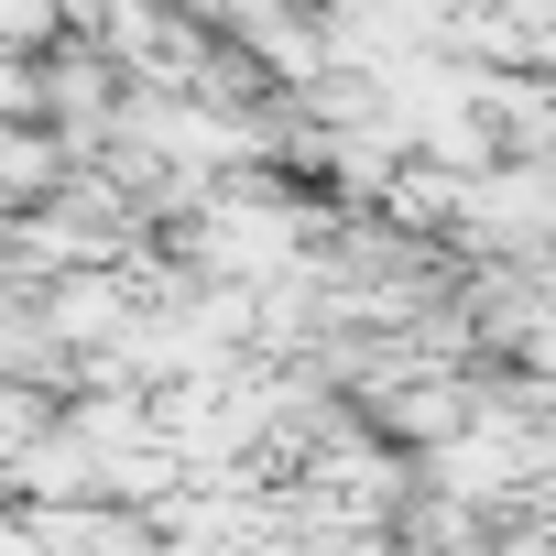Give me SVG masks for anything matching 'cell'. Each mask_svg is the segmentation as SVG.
<instances>
[{
	"mask_svg": "<svg viewBox=\"0 0 556 556\" xmlns=\"http://www.w3.org/2000/svg\"><path fill=\"white\" fill-rule=\"evenodd\" d=\"M45 415H55V393H34V382H0V491L23 480V458H34Z\"/></svg>",
	"mask_w": 556,
	"mask_h": 556,
	"instance_id": "7a4b0ae2",
	"label": "cell"
},
{
	"mask_svg": "<svg viewBox=\"0 0 556 556\" xmlns=\"http://www.w3.org/2000/svg\"><path fill=\"white\" fill-rule=\"evenodd\" d=\"M23 545L34 556H153V502H121V491L23 502Z\"/></svg>",
	"mask_w": 556,
	"mask_h": 556,
	"instance_id": "6da1fadb",
	"label": "cell"
}]
</instances>
